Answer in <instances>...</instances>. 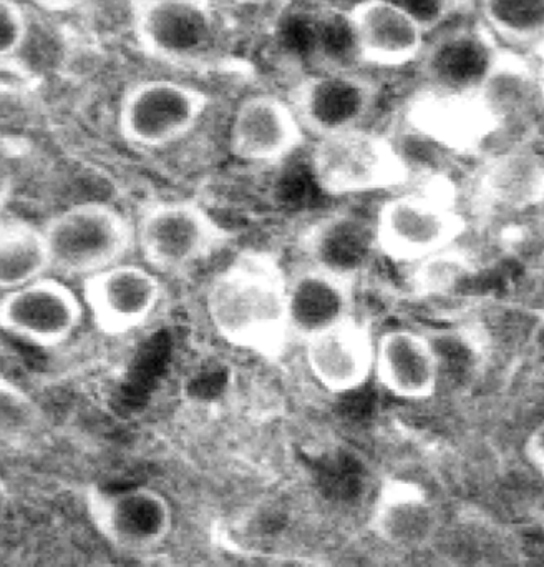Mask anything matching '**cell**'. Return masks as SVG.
I'll return each mask as SVG.
<instances>
[{
	"label": "cell",
	"mask_w": 544,
	"mask_h": 567,
	"mask_svg": "<svg viewBox=\"0 0 544 567\" xmlns=\"http://www.w3.org/2000/svg\"><path fill=\"white\" fill-rule=\"evenodd\" d=\"M287 281L265 251H244L208 285L205 308L224 343L261 357L278 358L292 340Z\"/></svg>",
	"instance_id": "cell-1"
},
{
	"label": "cell",
	"mask_w": 544,
	"mask_h": 567,
	"mask_svg": "<svg viewBox=\"0 0 544 567\" xmlns=\"http://www.w3.org/2000/svg\"><path fill=\"white\" fill-rule=\"evenodd\" d=\"M302 344L308 373L328 393L358 390L374 377L375 340L357 317L325 328Z\"/></svg>",
	"instance_id": "cell-16"
},
{
	"label": "cell",
	"mask_w": 544,
	"mask_h": 567,
	"mask_svg": "<svg viewBox=\"0 0 544 567\" xmlns=\"http://www.w3.org/2000/svg\"><path fill=\"white\" fill-rule=\"evenodd\" d=\"M370 529L394 549H421L437 534L438 511L423 487L410 481L391 480L378 491Z\"/></svg>",
	"instance_id": "cell-19"
},
{
	"label": "cell",
	"mask_w": 544,
	"mask_h": 567,
	"mask_svg": "<svg viewBox=\"0 0 544 567\" xmlns=\"http://www.w3.org/2000/svg\"><path fill=\"white\" fill-rule=\"evenodd\" d=\"M411 12L428 32L443 25L448 19L464 11L470 0H397Z\"/></svg>",
	"instance_id": "cell-26"
},
{
	"label": "cell",
	"mask_w": 544,
	"mask_h": 567,
	"mask_svg": "<svg viewBox=\"0 0 544 567\" xmlns=\"http://www.w3.org/2000/svg\"><path fill=\"white\" fill-rule=\"evenodd\" d=\"M80 297L96 331L122 338L151 320L163 300V284L151 268L119 261L82 280Z\"/></svg>",
	"instance_id": "cell-12"
},
{
	"label": "cell",
	"mask_w": 544,
	"mask_h": 567,
	"mask_svg": "<svg viewBox=\"0 0 544 567\" xmlns=\"http://www.w3.org/2000/svg\"><path fill=\"white\" fill-rule=\"evenodd\" d=\"M407 117L418 134L457 154H473L501 127L483 94H440L421 89Z\"/></svg>",
	"instance_id": "cell-15"
},
{
	"label": "cell",
	"mask_w": 544,
	"mask_h": 567,
	"mask_svg": "<svg viewBox=\"0 0 544 567\" xmlns=\"http://www.w3.org/2000/svg\"><path fill=\"white\" fill-rule=\"evenodd\" d=\"M85 506L98 536L125 556L156 553L165 546L175 526L171 503L155 487H90Z\"/></svg>",
	"instance_id": "cell-8"
},
{
	"label": "cell",
	"mask_w": 544,
	"mask_h": 567,
	"mask_svg": "<svg viewBox=\"0 0 544 567\" xmlns=\"http://www.w3.org/2000/svg\"><path fill=\"white\" fill-rule=\"evenodd\" d=\"M49 274L52 270L42 227L19 218H0V291Z\"/></svg>",
	"instance_id": "cell-22"
},
{
	"label": "cell",
	"mask_w": 544,
	"mask_h": 567,
	"mask_svg": "<svg viewBox=\"0 0 544 567\" xmlns=\"http://www.w3.org/2000/svg\"><path fill=\"white\" fill-rule=\"evenodd\" d=\"M537 55H540V62H537L536 69L533 71L534 89H536L541 101L544 102V51Z\"/></svg>",
	"instance_id": "cell-30"
},
{
	"label": "cell",
	"mask_w": 544,
	"mask_h": 567,
	"mask_svg": "<svg viewBox=\"0 0 544 567\" xmlns=\"http://www.w3.org/2000/svg\"><path fill=\"white\" fill-rule=\"evenodd\" d=\"M287 305L292 340H307L355 317V278L308 264L289 277Z\"/></svg>",
	"instance_id": "cell-18"
},
{
	"label": "cell",
	"mask_w": 544,
	"mask_h": 567,
	"mask_svg": "<svg viewBox=\"0 0 544 567\" xmlns=\"http://www.w3.org/2000/svg\"><path fill=\"white\" fill-rule=\"evenodd\" d=\"M205 91L171 79L136 82L123 92L116 128L123 142L156 151L188 137L208 111Z\"/></svg>",
	"instance_id": "cell-6"
},
{
	"label": "cell",
	"mask_w": 544,
	"mask_h": 567,
	"mask_svg": "<svg viewBox=\"0 0 544 567\" xmlns=\"http://www.w3.org/2000/svg\"><path fill=\"white\" fill-rule=\"evenodd\" d=\"M29 32V16L19 0H0V65L22 51Z\"/></svg>",
	"instance_id": "cell-25"
},
{
	"label": "cell",
	"mask_w": 544,
	"mask_h": 567,
	"mask_svg": "<svg viewBox=\"0 0 544 567\" xmlns=\"http://www.w3.org/2000/svg\"><path fill=\"white\" fill-rule=\"evenodd\" d=\"M344 19L355 54L372 68L415 64L427 42L425 25L397 0H357Z\"/></svg>",
	"instance_id": "cell-13"
},
{
	"label": "cell",
	"mask_w": 544,
	"mask_h": 567,
	"mask_svg": "<svg viewBox=\"0 0 544 567\" xmlns=\"http://www.w3.org/2000/svg\"><path fill=\"white\" fill-rule=\"evenodd\" d=\"M50 270L65 278H85L125 261L135 248V225L113 205H70L42 225Z\"/></svg>",
	"instance_id": "cell-2"
},
{
	"label": "cell",
	"mask_w": 544,
	"mask_h": 567,
	"mask_svg": "<svg viewBox=\"0 0 544 567\" xmlns=\"http://www.w3.org/2000/svg\"><path fill=\"white\" fill-rule=\"evenodd\" d=\"M374 377L394 396L423 401L440 384V357L425 334L394 328L375 340Z\"/></svg>",
	"instance_id": "cell-17"
},
{
	"label": "cell",
	"mask_w": 544,
	"mask_h": 567,
	"mask_svg": "<svg viewBox=\"0 0 544 567\" xmlns=\"http://www.w3.org/2000/svg\"><path fill=\"white\" fill-rule=\"evenodd\" d=\"M506 51L481 21L440 29L427 39L415 62L421 89L440 94H481Z\"/></svg>",
	"instance_id": "cell-7"
},
{
	"label": "cell",
	"mask_w": 544,
	"mask_h": 567,
	"mask_svg": "<svg viewBox=\"0 0 544 567\" xmlns=\"http://www.w3.org/2000/svg\"><path fill=\"white\" fill-rule=\"evenodd\" d=\"M238 4L242 6H255V4H264L268 0H234Z\"/></svg>",
	"instance_id": "cell-31"
},
{
	"label": "cell",
	"mask_w": 544,
	"mask_h": 567,
	"mask_svg": "<svg viewBox=\"0 0 544 567\" xmlns=\"http://www.w3.org/2000/svg\"><path fill=\"white\" fill-rule=\"evenodd\" d=\"M481 197L504 212L523 214L544 204V155L514 147L484 164L478 182Z\"/></svg>",
	"instance_id": "cell-20"
},
{
	"label": "cell",
	"mask_w": 544,
	"mask_h": 567,
	"mask_svg": "<svg viewBox=\"0 0 544 567\" xmlns=\"http://www.w3.org/2000/svg\"><path fill=\"white\" fill-rule=\"evenodd\" d=\"M12 509V491L9 483L0 476V524L7 519Z\"/></svg>",
	"instance_id": "cell-29"
},
{
	"label": "cell",
	"mask_w": 544,
	"mask_h": 567,
	"mask_svg": "<svg viewBox=\"0 0 544 567\" xmlns=\"http://www.w3.org/2000/svg\"><path fill=\"white\" fill-rule=\"evenodd\" d=\"M85 315L82 297L50 275L0 297V331L40 350H55L72 340Z\"/></svg>",
	"instance_id": "cell-10"
},
{
	"label": "cell",
	"mask_w": 544,
	"mask_h": 567,
	"mask_svg": "<svg viewBox=\"0 0 544 567\" xmlns=\"http://www.w3.org/2000/svg\"><path fill=\"white\" fill-rule=\"evenodd\" d=\"M480 21L508 51H544V0H478Z\"/></svg>",
	"instance_id": "cell-23"
},
{
	"label": "cell",
	"mask_w": 544,
	"mask_h": 567,
	"mask_svg": "<svg viewBox=\"0 0 544 567\" xmlns=\"http://www.w3.org/2000/svg\"><path fill=\"white\" fill-rule=\"evenodd\" d=\"M523 453L527 464L544 480V420L527 433Z\"/></svg>",
	"instance_id": "cell-27"
},
{
	"label": "cell",
	"mask_w": 544,
	"mask_h": 567,
	"mask_svg": "<svg viewBox=\"0 0 544 567\" xmlns=\"http://www.w3.org/2000/svg\"><path fill=\"white\" fill-rule=\"evenodd\" d=\"M40 11L49 14H72L79 9L85 8L90 0H30Z\"/></svg>",
	"instance_id": "cell-28"
},
{
	"label": "cell",
	"mask_w": 544,
	"mask_h": 567,
	"mask_svg": "<svg viewBox=\"0 0 544 567\" xmlns=\"http://www.w3.org/2000/svg\"><path fill=\"white\" fill-rule=\"evenodd\" d=\"M49 430L42 404L12 378L0 374V454L36 446Z\"/></svg>",
	"instance_id": "cell-24"
},
{
	"label": "cell",
	"mask_w": 544,
	"mask_h": 567,
	"mask_svg": "<svg viewBox=\"0 0 544 567\" xmlns=\"http://www.w3.org/2000/svg\"><path fill=\"white\" fill-rule=\"evenodd\" d=\"M304 128L289 101L272 94L245 97L232 115L229 151L248 164H279L305 144Z\"/></svg>",
	"instance_id": "cell-14"
},
{
	"label": "cell",
	"mask_w": 544,
	"mask_h": 567,
	"mask_svg": "<svg viewBox=\"0 0 544 567\" xmlns=\"http://www.w3.org/2000/svg\"><path fill=\"white\" fill-rule=\"evenodd\" d=\"M228 234L192 200H163L143 208L135 224V247L156 274L191 270L222 247Z\"/></svg>",
	"instance_id": "cell-5"
},
{
	"label": "cell",
	"mask_w": 544,
	"mask_h": 567,
	"mask_svg": "<svg viewBox=\"0 0 544 567\" xmlns=\"http://www.w3.org/2000/svg\"><path fill=\"white\" fill-rule=\"evenodd\" d=\"M464 231L467 218L440 185L388 198L374 220L375 248L395 264H421L453 248Z\"/></svg>",
	"instance_id": "cell-3"
},
{
	"label": "cell",
	"mask_w": 544,
	"mask_h": 567,
	"mask_svg": "<svg viewBox=\"0 0 544 567\" xmlns=\"http://www.w3.org/2000/svg\"><path fill=\"white\" fill-rule=\"evenodd\" d=\"M311 165L315 184L332 197L390 190L410 178L400 151L365 127L315 138Z\"/></svg>",
	"instance_id": "cell-4"
},
{
	"label": "cell",
	"mask_w": 544,
	"mask_h": 567,
	"mask_svg": "<svg viewBox=\"0 0 544 567\" xmlns=\"http://www.w3.org/2000/svg\"><path fill=\"white\" fill-rule=\"evenodd\" d=\"M287 101L315 141L364 127L380 101V87L368 75L328 71L295 82Z\"/></svg>",
	"instance_id": "cell-11"
},
{
	"label": "cell",
	"mask_w": 544,
	"mask_h": 567,
	"mask_svg": "<svg viewBox=\"0 0 544 567\" xmlns=\"http://www.w3.org/2000/svg\"><path fill=\"white\" fill-rule=\"evenodd\" d=\"M311 264L357 278L375 248L374 221L337 215L312 228L307 241Z\"/></svg>",
	"instance_id": "cell-21"
},
{
	"label": "cell",
	"mask_w": 544,
	"mask_h": 567,
	"mask_svg": "<svg viewBox=\"0 0 544 567\" xmlns=\"http://www.w3.org/2000/svg\"><path fill=\"white\" fill-rule=\"evenodd\" d=\"M133 38L139 51L165 64H192L215 44L211 0H132Z\"/></svg>",
	"instance_id": "cell-9"
}]
</instances>
